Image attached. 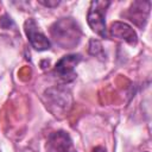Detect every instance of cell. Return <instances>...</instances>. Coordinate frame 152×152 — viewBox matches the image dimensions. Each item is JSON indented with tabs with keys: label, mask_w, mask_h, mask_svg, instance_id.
<instances>
[{
	"label": "cell",
	"mask_w": 152,
	"mask_h": 152,
	"mask_svg": "<svg viewBox=\"0 0 152 152\" xmlns=\"http://www.w3.org/2000/svg\"><path fill=\"white\" fill-rule=\"evenodd\" d=\"M46 148L49 152H76L70 135L64 131H57L49 135Z\"/></svg>",
	"instance_id": "cell-6"
},
{
	"label": "cell",
	"mask_w": 152,
	"mask_h": 152,
	"mask_svg": "<svg viewBox=\"0 0 152 152\" xmlns=\"http://www.w3.org/2000/svg\"><path fill=\"white\" fill-rule=\"evenodd\" d=\"M89 52L93 55V56H99V57H103V49H102V45L99 40H95V39H91L89 42Z\"/></svg>",
	"instance_id": "cell-9"
},
{
	"label": "cell",
	"mask_w": 152,
	"mask_h": 152,
	"mask_svg": "<svg viewBox=\"0 0 152 152\" xmlns=\"http://www.w3.org/2000/svg\"><path fill=\"white\" fill-rule=\"evenodd\" d=\"M43 101L46 109L56 118L65 116L70 112L74 103L72 95L70 90L64 87V84L48 88L44 91Z\"/></svg>",
	"instance_id": "cell-2"
},
{
	"label": "cell",
	"mask_w": 152,
	"mask_h": 152,
	"mask_svg": "<svg viewBox=\"0 0 152 152\" xmlns=\"http://www.w3.org/2000/svg\"><path fill=\"white\" fill-rule=\"evenodd\" d=\"M109 34L114 38L122 39L127 42L131 45H135L138 43V36L137 32L133 30L132 26H129L126 23L122 21H114L110 24L109 27Z\"/></svg>",
	"instance_id": "cell-7"
},
{
	"label": "cell",
	"mask_w": 152,
	"mask_h": 152,
	"mask_svg": "<svg viewBox=\"0 0 152 152\" xmlns=\"http://www.w3.org/2000/svg\"><path fill=\"white\" fill-rule=\"evenodd\" d=\"M51 38L62 49H74L78 45L82 31L77 21L72 18H61L50 27Z\"/></svg>",
	"instance_id": "cell-1"
},
{
	"label": "cell",
	"mask_w": 152,
	"mask_h": 152,
	"mask_svg": "<svg viewBox=\"0 0 152 152\" xmlns=\"http://www.w3.org/2000/svg\"><path fill=\"white\" fill-rule=\"evenodd\" d=\"M150 7L151 2L150 1H135L132 4L131 8L128 10V18L132 20L137 26L144 27L148 14H150Z\"/></svg>",
	"instance_id": "cell-8"
},
{
	"label": "cell",
	"mask_w": 152,
	"mask_h": 152,
	"mask_svg": "<svg viewBox=\"0 0 152 152\" xmlns=\"http://www.w3.org/2000/svg\"><path fill=\"white\" fill-rule=\"evenodd\" d=\"M81 58L82 57L78 53L63 56L53 68L55 76L63 83H69L72 80H75L76 78L75 66L81 62Z\"/></svg>",
	"instance_id": "cell-4"
},
{
	"label": "cell",
	"mask_w": 152,
	"mask_h": 152,
	"mask_svg": "<svg viewBox=\"0 0 152 152\" xmlns=\"http://www.w3.org/2000/svg\"><path fill=\"white\" fill-rule=\"evenodd\" d=\"M110 6V1H91L89 4L87 21L89 27L100 37L107 38V27H106V13L107 8Z\"/></svg>",
	"instance_id": "cell-3"
},
{
	"label": "cell",
	"mask_w": 152,
	"mask_h": 152,
	"mask_svg": "<svg viewBox=\"0 0 152 152\" xmlns=\"http://www.w3.org/2000/svg\"><path fill=\"white\" fill-rule=\"evenodd\" d=\"M39 4H42V5L45 6V7L53 8V7H57V6L61 4V1H43V0H40Z\"/></svg>",
	"instance_id": "cell-10"
},
{
	"label": "cell",
	"mask_w": 152,
	"mask_h": 152,
	"mask_svg": "<svg viewBox=\"0 0 152 152\" xmlns=\"http://www.w3.org/2000/svg\"><path fill=\"white\" fill-rule=\"evenodd\" d=\"M145 152H148V151H145Z\"/></svg>",
	"instance_id": "cell-12"
},
{
	"label": "cell",
	"mask_w": 152,
	"mask_h": 152,
	"mask_svg": "<svg viewBox=\"0 0 152 152\" xmlns=\"http://www.w3.org/2000/svg\"><path fill=\"white\" fill-rule=\"evenodd\" d=\"M91 152H107V150L104 147H102V146H96V147L93 148Z\"/></svg>",
	"instance_id": "cell-11"
},
{
	"label": "cell",
	"mask_w": 152,
	"mask_h": 152,
	"mask_svg": "<svg viewBox=\"0 0 152 152\" xmlns=\"http://www.w3.org/2000/svg\"><path fill=\"white\" fill-rule=\"evenodd\" d=\"M24 30L31 46L37 51H45L51 48L50 39L39 30L34 19L30 18L24 24Z\"/></svg>",
	"instance_id": "cell-5"
}]
</instances>
